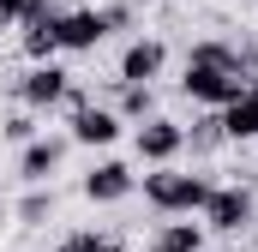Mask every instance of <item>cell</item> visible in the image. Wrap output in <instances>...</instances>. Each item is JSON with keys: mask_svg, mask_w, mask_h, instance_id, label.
I'll use <instances>...</instances> for the list:
<instances>
[{"mask_svg": "<svg viewBox=\"0 0 258 252\" xmlns=\"http://www.w3.org/2000/svg\"><path fill=\"white\" fill-rule=\"evenodd\" d=\"M144 252H204V222H186V216H168Z\"/></svg>", "mask_w": 258, "mask_h": 252, "instance_id": "8fae6325", "label": "cell"}, {"mask_svg": "<svg viewBox=\"0 0 258 252\" xmlns=\"http://www.w3.org/2000/svg\"><path fill=\"white\" fill-rule=\"evenodd\" d=\"M66 150H72L66 132H42V138H30V144L18 150V180H24V186H48V180L60 174Z\"/></svg>", "mask_w": 258, "mask_h": 252, "instance_id": "9c48e42d", "label": "cell"}, {"mask_svg": "<svg viewBox=\"0 0 258 252\" xmlns=\"http://www.w3.org/2000/svg\"><path fill=\"white\" fill-rule=\"evenodd\" d=\"M54 252H126V246L114 234H102V228H72V234H60Z\"/></svg>", "mask_w": 258, "mask_h": 252, "instance_id": "e0dca14e", "label": "cell"}, {"mask_svg": "<svg viewBox=\"0 0 258 252\" xmlns=\"http://www.w3.org/2000/svg\"><path fill=\"white\" fill-rule=\"evenodd\" d=\"M138 186H144V204H150L156 216H198V210L210 204L216 180H210L204 168H150Z\"/></svg>", "mask_w": 258, "mask_h": 252, "instance_id": "7a4b0ae2", "label": "cell"}, {"mask_svg": "<svg viewBox=\"0 0 258 252\" xmlns=\"http://www.w3.org/2000/svg\"><path fill=\"white\" fill-rule=\"evenodd\" d=\"M120 132H126V120H120L108 102H84V108H72V114H66V138H72V144H84V150H108Z\"/></svg>", "mask_w": 258, "mask_h": 252, "instance_id": "52a82bcc", "label": "cell"}, {"mask_svg": "<svg viewBox=\"0 0 258 252\" xmlns=\"http://www.w3.org/2000/svg\"><path fill=\"white\" fill-rule=\"evenodd\" d=\"M0 138H12V144L24 150L30 138H42V126H36V114H30V108H18V114H6V120H0Z\"/></svg>", "mask_w": 258, "mask_h": 252, "instance_id": "d6986e66", "label": "cell"}, {"mask_svg": "<svg viewBox=\"0 0 258 252\" xmlns=\"http://www.w3.org/2000/svg\"><path fill=\"white\" fill-rule=\"evenodd\" d=\"M54 42H60V54H96V48L108 42V18H102V6L54 12Z\"/></svg>", "mask_w": 258, "mask_h": 252, "instance_id": "8992f818", "label": "cell"}, {"mask_svg": "<svg viewBox=\"0 0 258 252\" xmlns=\"http://www.w3.org/2000/svg\"><path fill=\"white\" fill-rule=\"evenodd\" d=\"M204 252H246V246H240V240H228V246H204Z\"/></svg>", "mask_w": 258, "mask_h": 252, "instance_id": "ffe728a7", "label": "cell"}, {"mask_svg": "<svg viewBox=\"0 0 258 252\" xmlns=\"http://www.w3.org/2000/svg\"><path fill=\"white\" fill-rule=\"evenodd\" d=\"M78 192L90 204H120V198L138 192V174H132V162H120V156H102V162H90V174L78 180Z\"/></svg>", "mask_w": 258, "mask_h": 252, "instance_id": "30bf717a", "label": "cell"}, {"mask_svg": "<svg viewBox=\"0 0 258 252\" xmlns=\"http://www.w3.org/2000/svg\"><path fill=\"white\" fill-rule=\"evenodd\" d=\"M108 108H114L126 126H144L150 114H156V84H120V96H114Z\"/></svg>", "mask_w": 258, "mask_h": 252, "instance_id": "4fadbf2b", "label": "cell"}, {"mask_svg": "<svg viewBox=\"0 0 258 252\" xmlns=\"http://www.w3.org/2000/svg\"><path fill=\"white\" fill-rule=\"evenodd\" d=\"M132 150L144 168H174V156L186 150V126L168 120V114H150L144 126H132Z\"/></svg>", "mask_w": 258, "mask_h": 252, "instance_id": "5b68a950", "label": "cell"}, {"mask_svg": "<svg viewBox=\"0 0 258 252\" xmlns=\"http://www.w3.org/2000/svg\"><path fill=\"white\" fill-rule=\"evenodd\" d=\"M42 6H54V12H60V6H66V0H42Z\"/></svg>", "mask_w": 258, "mask_h": 252, "instance_id": "44dd1931", "label": "cell"}, {"mask_svg": "<svg viewBox=\"0 0 258 252\" xmlns=\"http://www.w3.org/2000/svg\"><path fill=\"white\" fill-rule=\"evenodd\" d=\"M18 48H24V60H30V66L54 60V54H60V42H54V12L36 18V24H24V30H18Z\"/></svg>", "mask_w": 258, "mask_h": 252, "instance_id": "5bb4252c", "label": "cell"}, {"mask_svg": "<svg viewBox=\"0 0 258 252\" xmlns=\"http://www.w3.org/2000/svg\"><path fill=\"white\" fill-rule=\"evenodd\" d=\"M162 66H168V42L162 36H132L126 48H120V66H114V84H156L162 78Z\"/></svg>", "mask_w": 258, "mask_h": 252, "instance_id": "ba28073f", "label": "cell"}, {"mask_svg": "<svg viewBox=\"0 0 258 252\" xmlns=\"http://www.w3.org/2000/svg\"><path fill=\"white\" fill-rule=\"evenodd\" d=\"M12 96L30 108V114H48V108H66V96H72V72H66L60 60H42L30 66L18 84H12Z\"/></svg>", "mask_w": 258, "mask_h": 252, "instance_id": "277c9868", "label": "cell"}, {"mask_svg": "<svg viewBox=\"0 0 258 252\" xmlns=\"http://www.w3.org/2000/svg\"><path fill=\"white\" fill-rule=\"evenodd\" d=\"M18 222L24 228H42V222H54V186H30L18 198Z\"/></svg>", "mask_w": 258, "mask_h": 252, "instance_id": "9a60e30c", "label": "cell"}, {"mask_svg": "<svg viewBox=\"0 0 258 252\" xmlns=\"http://www.w3.org/2000/svg\"><path fill=\"white\" fill-rule=\"evenodd\" d=\"M222 138L228 144H258V90H246L240 102L222 108Z\"/></svg>", "mask_w": 258, "mask_h": 252, "instance_id": "7c38bea8", "label": "cell"}, {"mask_svg": "<svg viewBox=\"0 0 258 252\" xmlns=\"http://www.w3.org/2000/svg\"><path fill=\"white\" fill-rule=\"evenodd\" d=\"M180 96H192L204 114H222L228 102L246 96V78H240V48L234 42H216L204 36L186 48V66H180Z\"/></svg>", "mask_w": 258, "mask_h": 252, "instance_id": "6da1fadb", "label": "cell"}, {"mask_svg": "<svg viewBox=\"0 0 258 252\" xmlns=\"http://www.w3.org/2000/svg\"><path fill=\"white\" fill-rule=\"evenodd\" d=\"M186 144L192 150H222L228 138H222V114H198L192 126H186Z\"/></svg>", "mask_w": 258, "mask_h": 252, "instance_id": "ac0fdd59", "label": "cell"}, {"mask_svg": "<svg viewBox=\"0 0 258 252\" xmlns=\"http://www.w3.org/2000/svg\"><path fill=\"white\" fill-rule=\"evenodd\" d=\"M252 216H258V198H252V186H240V180H234V186H216V192H210V204L198 210V222L216 228V234H228V240L246 234Z\"/></svg>", "mask_w": 258, "mask_h": 252, "instance_id": "3957f363", "label": "cell"}, {"mask_svg": "<svg viewBox=\"0 0 258 252\" xmlns=\"http://www.w3.org/2000/svg\"><path fill=\"white\" fill-rule=\"evenodd\" d=\"M54 6H42V0H0V36L6 30H24V24H36V18H48Z\"/></svg>", "mask_w": 258, "mask_h": 252, "instance_id": "2e32d148", "label": "cell"}]
</instances>
